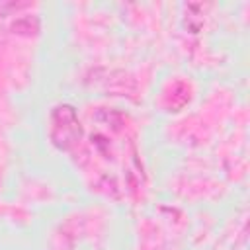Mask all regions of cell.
<instances>
[{
    "label": "cell",
    "mask_w": 250,
    "mask_h": 250,
    "mask_svg": "<svg viewBox=\"0 0 250 250\" xmlns=\"http://www.w3.org/2000/svg\"><path fill=\"white\" fill-rule=\"evenodd\" d=\"M49 137L59 150H70L82 139V127L74 107L57 105L49 117Z\"/></svg>",
    "instance_id": "obj_1"
},
{
    "label": "cell",
    "mask_w": 250,
    "mask_h": 250,
    "mask_svg": "<svg viewBox=\"0 0 250 250\" xmlns=\"http://www.w3.org/2000/svg\"><path fill=\"white\" fill-rule=\"evenodd\" d=\"M39 29V20L35 16H20L14 23H12V31L20 33V35H31Z\"/></svg>",
    "instance_id": "obj_2"
}]
</instances>
